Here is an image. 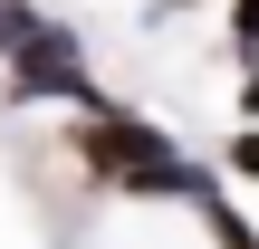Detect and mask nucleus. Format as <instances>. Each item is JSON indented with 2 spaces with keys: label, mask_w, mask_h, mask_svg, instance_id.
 <instances>
[{
  "label": "nucleus",
  "mask_w": 259,
  "mask_h": 249,
  "mask_svg": "<svg viewBox=\"0 0 259 249\" xmlns=\"http://www.w3.org/2000/svg\"><path fill=\"white\" fill-rule=\"evenodd\" d=\"M67 154L96 173V182H115V192H173V202H211V173L173 144V134H154L144 115H87L77 134H67Z\"/></svg>",
  "instance_id": "obj_1"
},
{
  "label": "nucleus",
  "mask_w": 259,
  "mask_h": 249,
  "mask_svg": "<svg viewBox=\"0 0 259 249\" xmlns=\"http://www.w3.org/2000/svg\"><path fill=\"white\" fill-rule=\"evenodd\" d=\"M0 96L10 106H77V115H115V96L87 77V48H77V29H38L10 67H0Z\"/></svg>",
  "instance_id": "obj_2"
},
{
  "label": "nucleus",
  "mask_w": 259,
  "mask_h": 249,
  "mask_svg": "<svg viewBox=\"0 0 259 249\" xmlns=\"http://www.w3.org/2000/svg\"><path fill=\"white\" fill-rule=\"evenodd\" d=\"M38 29H48V10H38V0H0V67H10Z\"/></svg>",
  "instance_id": "obj_3"
},
{
  "label": "nucleus",
  "mask_w": 259,
  "mask_h": 249,
  "mask_svg": "<svg viewBox=\"0 0 259 249\" xmlns=\"http://www.w3.org/2000/svg\"><path fill=\"white\" fill-rule=\"evenodd\" d=\"M231 48L259 67V0H231Z\"/></svg>",
  "instance_id": "obj_4"
},
{
  "label": "nucleus",
  "mask_w": 259,
  "mask_h": 249,
  "mask_svg": "<svg viewBox=\"0 0 259 249\" xmlns=\"http://www.w3.org/2000/svg\"><path fill=\"white\" fill-rule=\"evenodd\" d=\"M231 173H240V182H259V125H240V134H231Z\"/></svg>",
  "instance_id": "obj_5"
},
{
  "label": "nucleus",
  "mask_w": 259,
  "mask_h": 249,
  "mask_svg": "<svg viewBox=\"0 0 259 249\" xmlns=\"http://www.w3.org/2000/svg\"><path fill=\"white\" fill-rule=\"evenodd\" d=\"M240 115H250V125H259V67H250V77H240Z\"/></svg>",
  "instance_id": "obj_6"
}]
</instances>
